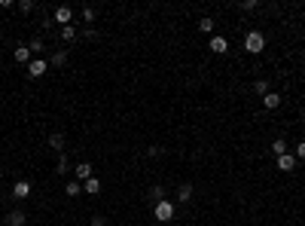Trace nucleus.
<instances>
[{
	"mask_svg": "<svg viewBox=\"0 0 305 226\" xmlns=\"http://www.w3.org/2000/svg\"><path fill=\"white\" fill-rule=\"evenodd\" d=\"M89 226H107V220H104V217L98 214V217H92V223H89Z\"/></svg>",
	"mask_w": 305,
	"mask_h": 226,
	"instance_id": "obj_29",
	"label": "nucleus"
},
{
	"mask_svg": "<svg viewBox=\"0 0 305 226\" xmlns=\"http://www.w3.org/2000/svg\"><path fill=\"white\" fill-rule=\"evenodd\" d=\"M28 49H31V55H34V52H43V40H40V37H34V40L28 43Z\"/></svg>",
	"mask_w": 305,
	"mask_h": 226,
	"instance_id": "obj_23",
	"label": "nucleus"
},
{
	"mask_svg": "<svg viewBox=\"0 0 305 226\" xmlns=\"http://www.w3.org/2000/svg\"><path fill=\"white\" fill-rule=\"evenodd\" d=\"M61 40H64V43H73V40H76V28H73V25L61 28Z\"/></svg>",
	"mask_w": 305,
	"mask_h": 226,
	"instance_id": "obj_20",
	"label": "nucleus"
},
{
	"mask_svg": "<svg viewBox=\"0 0 305 226\" xmlns=\"http://www.w3.org/2000/svg\"><path fill=\"white\" fill-rule=\"evenodd\" d=\"M253 92H256V95H269V83H266V80H256V83H253Z\"/></svg>",
	"mask_w": 305,
	"mask_h": 226,
	"instance_id": "obj_22",
	"label": "nucleus"
},
{
	"mask_svg": "<svg viewBox=\"0 0 305 226\" xmlns=\"http://www.w3.org/2000/svg\"><path fill=\"white\" fill-rule=\"evenodd\" d=\"M208 46H211V52H217V55H226V52H229V40H226V37H217V34H214Z\"/></svg>",
	"mask_w": 305,
	"mask_h": 226,
	"instance_id": "obj_8",
	"label": "nucleus"
},
{
	"mask_svg": "<svg viewBox=\"0 0 305 226\" xmlns=\"http://www.w3.org/2000/svg\"><path fill=\"white\" fill-rule=\"evenodd\" d=\"M153 217L159 220V223H168V220H174V205H171L168 199L156 202V208H153Z\"/></svg>",
	"mask_w": 305,
	"mask_h": 226,
	"instance_id": "obj_2",
	"label": "nucleus"
},
{
	"mask_svg": "<svg viewBox=\"0 0 305 226\" xmlns=\"http://www.w3.org/2000/svg\"><path fill=\"white\" fill-rule=\"evenodd\" d=\"M67 168H71V162H67V156L61 153L58 162H55V174H67Z\"/></svg>",
	"mask_w": 305,
	"mask_h": 226,
	"instance_id": "obj_19",
	"label": "nucleus"
},
{
	"mask_svg": "<svg viewBox=\"0 0 305 226\" xmlns=\"http://www.w3.org/2000/svg\"><path fill=\"white\" fill-rule=\"evenodd\" d=\"M49 147H52L55 153H64V134L61 132H52L49 134Z\"/></svg>",
	"mask_w": 305,
	"mask_h": 226,
	"instance_id": "obj_12",
	"label": "nucleus"
},
{
	"mask_svg": "<svg viewBox=\"0 0 305 226\" xmlns=\"http://www.w3.org/2000/svg\"><path fill=\"white\" fill-rule=\"evenodd\" d=\"M146 156H150V159H156V156H162V147H150V150H146Z\"/></svg>",
	"mask_w": 305,
	"mask_h": 226,
	"instance_id": "obj_28",
	"label": "nucleus"
},
{
	"mask_svg": "<svg viewBox=\"0 0 305 226\" xmlns=\"http://www.w3.org/2000/svg\"><path fill=\"white\" fill-rule=\"evenodd\" d=\"M13 58L18 64H31V49H28V43H18V46L13 49Z\"/></svg>",
	"mask_w": 305,
	"mask_h": 226,
	"instance_id": "obj_10",
	"label": "nucleus"
},
{
	"mask_svg": "<svg viewBox=\"0 0 305 226\" xmlns=\"http://www.w3.org/2000/svg\"><path fill=\"white\" fill-rule=\"evenodd\" d=\"M302 116H305V110H302Z\"/></svg>",
	"mask_w": 305,
	"mask_h": 226,
	"instance_id": "obj_31",
	"label": "nucleus"
},
{
	"mask_svg": "<svg viewBox=\"0 0 305 226\" xmlns=\"http://www.w3.org/2000/svg\"><path fill=\"white\" fill-rule=\"evenodd\" d=\"M49 71V61H43V58H31V64H28V76L31 80H40L43 74Z\"/></svg>",
	"mask_w": 305,
	"mask_h": 226,
	"instance_id": "obj_3",
	"label": "nucleus"
},
{
	"mask_svg": "<svg viewBox=\"0 0 305 226\" xmlns=\"http://www.w3.org/2000/svg\"><path fill=\"white\" fill-rule=\"evenodd\" d=\"M13 199H18V202L31 199V180H16L13 184Z\"/></svg>",
	"mask_w": 305,
	"mask_h": 226,
	"instance_id": "obj_4",
	"label": "nucleus"
},
{
	"mask_svg": "<svg viewBox=\"0 0 305 226\" xmlns=\"http://www.w3.org/2000/svg\"><path fill=\"white\" fill-rule=\"evenodd\" d=\"M71 19H73V9L71 6H55V21H58L61 28L71 25Z\"/></svg>",
	"mask_w": 305,
	"mask_h": 226,
	"instance_id": "obj_6",
	"label": "nucleus"
},
{
	"mask_svg": "<svg viewBox=\"0 0 305 226\" xmlns=\"http://www.w3.org/2000/svg\"><path fill=\"white\" fill-rule=\"evenodd\" d=\"M16 6V0H0V9H13Z\"/></svg>",
	"mask_w": 305,
	"mask_h": 226,
	"instance_id": "obj_30",
	"label": "nucleus"
},
{
	"mask_svg": "<svg viewBox=\"0 0 305 226\" xmlns=\"http://www.w3.org/2000/svg\"><path fill=\"white\" fill-rule=\"evenodd\" d=\"M244 49L251 52V55H259L266 49V37H263V31H247L244 34Z\"/></svg>",
	"mask_w": 305,
	"mask_h": 226,
	"instance_id": "obj_1",
	"label": "nucleus"
},
{
	"mask_svg": "<svg viewBox=\"0 0 305 226\" xmlns=\"http://www.w3.org/2000/svg\"><path fill=\"white\" fill-rule=\"evenodd\" d=\"M73 174H76V180L80 184H86L89 177H95V168L89 165V162H76V168H73Z\"/></svg>",
	"mask_w": 305,
	"mask_h": 226,
	"instance_id": "obj_5",
	"label": "nucleus"
},
{
	"mask_svg": "<svg viewBox=\"0 0 305 226\" xmlns=\"http://www.w3.org/2000/svg\"><path fill=\"white\" fill-rule=\"evenodd\" d=\"M214 25H217V21L208 19V16H205V19H198V31H201V34H214Z\"/></svg>",
	"mask_w": 305,
	"mask_h": 226,
	"instance_id": "obj_16",
	"label": "nucleus"
},
{
	"mask_svg": "<svg viewBox=\"0 0 305 226\" xmlns=\"http://www.w3.org/2000/svg\"><path fill=\"white\" fill-rule=\"evenodd\" d=\"M83 19H86V21H95V9L86 6V9H83Z\"/></svg>",
	"mask_w": 305,
	"mask_h": 226,
	"instance_id": "obj_27",
	"label": "nucleus"
},
{
	"mask_svg": "<svg viewBox=\"0 0 305 226\" xmlns=\"http://www.w3.org/2000/svg\"><path fill=\"white\" fill-rule=\"evenodd\" d=\"M259 3H256V0H244V3H238V9H244V13H251V9H256Z\"/></svg>",
	"mask_w": 305,
	"mask_h": 226,
	"instance_id": "obj_25",
	"label": "nucleus"
},
{
	"mask_svg": "<svg viewBox=\"0 0 305 226\" xmlns=\"http://www.w3.org/2000/svg\"><path fill=\"white\" fill-rule=\"evenodd\" d=\"M25 223H28V214L25 211H9L6 220H3V226H25Z\"/></svg>",
	"mask_w": 305,
	"mask_h": 226,
	"instance_id": "obj_9",
	"label": "nucleus"
},
{
	"mask_svg": "<svg viewBox=\"0 0 305 226\" xmlns=\"http://www.w3.org/2000/svg\"><path fill=\"white\" fill-rule=\"evenodd\" d=\"M293 156H296V159H305V141L296 144V153H293Z\"/></svg>",
	"mask_w": 305,
	"mask_h": 226,
	"instance_id": "obj_26",
	"label": "nucleus"
},
{
	"mask_svg": "<svg viewBox=\"0 0 305 226\" xmlns=\"http://www.w3.org/2000/svg\"><path fill=\"white\" fill-rule=\"evenodd\" d=\"M64 196H83V184L80 180H71V184L64 187Z\"/></svg>",
	"mask_w": 305,
	"mask_h": 226,
	"instance_id": "obj_15",
	"label": "nucleus"
},
{
	"mask_svg": "<svg viewBox=\"0 0 305 226\" xmlns=\"http://www.w3.org/2000/svg\"><path fill=\"white\" fill-rule=\"evenodd\" d=\"M150 196H153V202H162V199H165V187H162V184H156V187L150 189Z\"/></svg>",
	"mask_w": 305,
	"mask_h": 226,
	"instance_id": "obj_21",
	"label": "nucleus"
},
{
	"mask_svg": "<svg viewBox=\"0 0 305 226\" xmlns=\"http://www.w3.org/2000/svg\"><path fill=\"white\" fill-rule=\"evenodd\" d=\"M189 199H193V184H180V189H177V202H180V205H186Z\"/></svg>",
	"mask_w": 305,
	"mask_h": 226,
	"instance_id": "obj_13",
	"label": "nucleus"
},
{
	"mask_svg": "<svg viewBox=\"0 0 305 226\" xmlns=\"http://www.w3.org/2000/svg\"><path fill=\"white\" fill-rule=\"evenodd\" d=\"M272 153H275V159H278V156H284V153H287V141H284V138H275Z\"/></svg>",
	"mask_w": 305,
	"mask_h": 226,
	"instance_id": "obj_17",
	"label": "nucleus"
},
{
	"mask_svg": "<svg viewBox=\"0 0 305 226\" xmlns=\"http://www.w3.org/2000/svg\"><path fill=\"white\" fill-rule=\"evenodd\" d=\"M275 165H278V171H293V168H296V156L284 153V156H278V159H275Z\"/></svg>",
	"mask_w": 305,
	"mask_h": 226,
	"instance_id": "obj_7",
	"label": "nucleus"
},
{
	"mask_svg": "<svg viewBox=\"0 0 305 226\" xmlns=\"http://www.w3.org/2000/svg\"><path fill=\"white\" fill-rule=\"evenodd\" d=\"M83 193H89V196H98V193H101V180H98V177H89L86 184H83Z\"/></svg>",
	"mask_w": 305,
	"mask_h": 226,
	"instance_id": "obj_14",
	"label": "nucleus"
},
{
	"mask_svg": "<svg viewBox=\"0 0 305 226\" xmlns=\"http://www.w3.org/2000/svg\"><path fill=\"white\" fill-rule=\"evenodd\" d=\"M263 107H266V110H278V107H281V95H278V92L263 95Z\"/></svg>",
	"mask_w": 305,
	"mask_h": 226,
	"instance_id": "obj_11",
	"label": "nucleus"
},
{
	"mask_svg": "<svg viewBox=\"0 0 305 226\" xmlns=\"http://www.w3.org/2000/svg\"><path fill=\"white\" fill-rule=\"evenodd\" d=\"M18 9L21 13H34V0H18Z\"/></svg>",
	"mask_w": 305,
	"mask_h": 226,
	"instance_id": "obj_24",
	"label": "nucleus"
},
{
	"mask_svg": "<svg viewBox=\"0 0 305 226\" xmlns=\"http://www.w3.org/2000/svg\"><path fill=\"white\" fill-rule=\"evenodd\" d=\"M49 64H52V67H64V64H67V52H64V49H61V52H55L52 58H49Z\"/></svg>",
	"mask_w": 305,
	"mask_h": 226,
	"instance_id": "obj_18",
	"label": "nucleus"
}]
</instances>
